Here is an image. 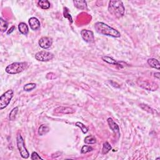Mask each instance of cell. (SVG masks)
Segmentation results:
<instances>
[{"label": "cell", "mask_w": 160, "mask_h": 160, "mask_svg": "<svg viewBox=\"0 0 160 160\" xmlns=\"http://www.w3.org/2000/svg\"><path fill=\"white\" fill-rule=\"evenodd\" d=\"M94 28L98 33L100 35L115 38L121 37V34L118 31L103 22H96L94 24Z\"/></svg>", "instance_id": "cell-1"}, {"label": "cell", "mask_w": 160, "mask_h": 160, "mask_svg": "<svg viewBox=\"0 0 160 160\" xmlns=\"http://www.w3.org/2000/svg\"><path fill=\"white\" fill-rule=\"evenodd\" d=\"M108 11L111 15L117 18H120L125 14V9L121 1H110L108 5Z\"/></svg>", "instance_id": "cell-2"}, {"label": "cell", "mask_w": 160, "mask_h": 160, "mask_svg": "<svg viewBox=\"0 0 160 160\" xmlns=\"http://www.w3.org/2000/svg\"><path fill=\"white\" fill-rule=\"evenodd\" d=\"M29 65L27 62H15L6 68V72L9 74H16L24 71L28 68Z\"/></svg>", "instance_id": "cell-3"}, {"label": "cell", "mask_w": 160, "mask_h": 160, "mask_svg": "<svg viewBox=\"0 0 160 160\" xmlns=\"http://www.w3.org/2000/svg\"><path fill=\"white\" fill-rule=\"evenodd\" d=\"M16 143H17V147L20 153V155L23 158L28 159L29 156V153L25 146V143L23 138L21 134H18L16 137Z\"/></svg>", "instance_id": "cell-4"}, {"label": "cell", "mask_w": 160, "mask_h": 160, "mask_svg": "<svg viewBox=\"0 0 160 160\" xmlns=\"http://www.w3.org/2000/svg\"><path fill=\"white\" fill-rule=\"evenodd\" d=\"M13 94L14 92L12 90H8L2 94L0 97V110H3L7 107L13 97Z\"/></svg>", "instance_id": "cell-5"}, {"label": "cell", "mask_w": 160, "mask_h": 160, "mask_svg": "<svg viewBox=\"0 0 160 160\" xmlns=\"http://www.w3.org/2000/svg\"><path fill=\"white\" fill-rule=\"evenodd\" d=\"M137 83L140 87L148 91H155L158 89V85L157 84L148 80H142L141 78H138Z\"/></svg>", "instance_id": "cell-6"}, {"label": "cell", "mask_w": 160, "mask_h": 160, "mask_svg": "<svg viewBox=\"0 0 160 160\" xmlns=\"http://www.w3.org/2000/svg\"><path fill=\"white\" fill-rule=\"evenodd\" d=\"M54 54L48 51H42L38 52L35 54V59L39 61L47 62L51 60L54 58Z\"/></svg>", "instance_id": "cell-7"}, {"label": "cell", "mask_w": 160, "mask_h": 160, "mask_svg": "<svg viewBox=\"0 0 160 160\" xmlns=\"http://www.w3.org/2000/svg\"><path fill=\"white\" fill-rule=\"evenodd\" d=\"M81 37L87 43H92L94 41V36L93 31L87 30V29H83L81 31Z\"/></svg>", "instance_id": "cell-8"}, {"label": "cell", "mask_w": 160, "mask_h": 160, "mask_svg": "<svg viewBox=\"0 0 160 160\" xmlns=\"http://www.w3.org/2000/svg\"><path fill=\"white\" fill-rule=\"evenodd\" d=\"M38 44L43 49H48L53 44V40L51 38L43 37L38 41Z\"/></svg>", "instance_id": "cell-9"}, {"label": "cell", "mask_w": 160, "mask_h": 160, "mask_svg": "<svg viewBox=\"0 0 160 160\" xmlns=\"http://www.w3.org/2000/svg\"><path fill=\"white\" fill-rule=\"evenodd\" d=\"M28 23L32 30L37 31L38 29L40 28L41 27L40 22L37 18L32 17L31 18H29Z\"/></svg>", "instance_id": "cell-10"}, {"label": "cell", "mask_w": 160, "mask_h": 160, "mask_svg": "<svg viewBox=\"0 0 160 160\" xmlns=\"http://www.w3.org/2000/svg\"><path fill=\"white\" fill-rule=\"evenodd\" d=\"M108 123L110 128H111V129L115 133L116 135H118V136H120V128L118 125L115 122L112 118H109L107 120Z\"/></svg>", "instance_id": "cell-11"}, {"label": "cell", "mask_w": 160, "mask_h": 160, "mask_svg": "<svg viewBox=\"0 0 160 160\" xmlns=\"http://www.w3.org/2000/svg\"><path fill=\"white\" fill-rule=\"evenodd\" d=\"M54 112L56 113H63V114H71V113H74V110L69 107L60 106V107L57 108L55 110Z\"/></svg>", "instance_id": "cell-12"}, {"label": "cell", "mask_w": 160, "mask_h": 160, "mask_svg": "<svg viewBox=\"0 0 160 160\" xmlns=\"http://www.w3.org/2000/svg\"><path fill=\"white\" fill-rule=\"evenodd\" d=\"M148 64L150 66L153 68H155V69L159 70L160 69V64L158 60H156L155 58H149L148 61Z\"/></svg>", "instance_id": "cell-13"}, {"label": "cell", "mask_w": 160, "mask_h": 160, "mask_svg": "<svg viewBox=\"0 0 160 160\" xmlns=\"http://www.w3.org/2000/svg\"><path fill=\"white\" fill-rule=\"evenodd\" d=\"M18 29H19V32H20L21 34L24 35H28V32H29V28H28V25L26 24L25 23H23V22H21L19 24Z\"/></svg>", "instance_id": "cell-14"}, {"label": "cell", "mask_w": 160, "mask_h": 160, "mask_svg": "<svg viewBox=\"0 0 160 160\" xmlns=\"http://www.w3.org/2000/svg\"><path fill=\"white\" fill-rule=\"evenodd\" d=\"M73 3L76 7L80 9H87V3L86 1H73Z\"/></svg>", "instance_id": "cell-15"}, {"label": "cell", "mask_w": 160, "mask_h": 160, "mask_svg": "<svg viewBox=\"0 0 160 160\" xmlns=\"http://www.w3.org/2000/svg\"><path fill=\"white\" fill-rule=\"evenodd\" d=\"M102 60L104 61H105V62H106V63H109V64H113V65H116V66H118L123 68V66H121V64H120L116 60H114V59L112 58V57H110V56H103L102 57Z\"/></svg>", "instance_id": "cell-16"}, {"label": "cell", "mask_w": 160, "mask_h": 160, "mask_svg": "<svg viewBox=\"0 0 160 160\" xmlns=\"http://www.w3.org/2000/svg\"><path fill=\"white\" fill-rule=\"evenodd\" d=\"M49 131H50V128L46 125H42L39 127L38 134L40 136H43L46 134H47Z\"/></svg>", "instance_id": "cell-17"}, {"label": "cell", "mask_w": 160, "mask_h": 160, "mask_svg": "<svg viewBox=\"0 0 160 160\" xmlns=\"http://www.w3.org/2000/svg\"><path fill=\"white\" fill-rule=\"evenodd\" d=\"M8 23L6 20H5L2 17L0 18V31L2 33L6 31L8 29Z\"/></svg>", "instance_id": "cell-18"}, {"label": "cell", "mask_w": 160, "mask_h": 160, "mask_svg": "<svg viewBox=\"0 0 160 160\" xmlns=\"http://www.w3.org/2000/svg\"><path fill=\"white\" fill-rule=\"evenodd\" d=\"M38 5L43 9H48L50 8V3L48 0H40L38 1Z\"/></svg>", "instance_id": "cell-19"}, {"label": "cell", "mask_w": 160, "mask_h": 160, "mask_svg": "<svg viewBox=\"0 0 160 160\" xmlns=\"http://www.w3.org/2000/svg\"><path fill=\"white\" fill-rule=\"evenodd\" d=\"M112 147L110 145L108 142H104L103 145V149H102V153L103 155H106L108 153L110 150H112Z\"/></svg>", "instance_id": "cell-20"}, {"label": "cell", "mask_w": 160, "mask_h": 160, "mask_svg": "<svg viewBox=\"0 0 160 160\" xmlns=\"http://www.w3.org/2000/svg\"><path fill=\"white\" fill-rule=\"evenodd\" d=\"M18 112V107H15L13 109L11 110V112L9 113V120L13 121H15L16 119V115H17V113Z\"/></svg>", "instance_id": "cell-21"}, {"label": "cell", "mask_w": 160, "mask_h": 160, "mask_svg": "<svg viewBox=\"0 0 160 160\" xmlns=\"http://www.w3.org/2000/svg\"><path fill=\"white\" fill-rule=\"evenodd\" d=\"M84 143H86V144L90 145L94 144V143H96V139L95 138V137L93 136H88L84 138Z\"/></svg>", "instance_id": "cell-22"}, {"label": "cell", "mask_w": 160, "mask_h": 160, "mask_svg": "<svg viewBox=\"0 0 160 160\" xmlns=\"http://www.w3.org/2000/svg\"><path fill=\"white\" fill-rule=\"evenodd\" d=\"M36 87H37V84L35 83H28L27 84H25L23 87V90L25 91H31L32 90H33L35 89Z\"/></svg>", "instance_id": "cell-23"}, {"label": "cell", "mask_w": 160, "mask_h": 160, "mask_svg": "<svg viewBox=\"0 0 160 160\" xmlns=\"http://www.w3.org/2000/svg\"><path fill=\"white\" fill-rule=\"evenodd\" d=\"M76 126H78V127H79V128L81 129V131H82V132L84 133V134H86L88 133V128H87V127L84 125V124H83L82 123H81V122H76Z\"/></svg>", "instance_id": "cell-24"}, {"label": "cell", "mask_w": 160, "mask_h": 160, "mask_svg": "<svg viewBox=\"0 0 160 160\" xmlns=\"http://www.w3.org/2000/svg\"><path fill=\"white\" fill-rule=\"evenodd\" d=\"M93 150V148L91 146L84 145L82 147V148H81V153H82V154H85V153L92 151Z\"/></svg>", "instance_id": "cell-25"}, {"label": "cell", "mask_w": 160, "mask_h": 160, "mask_svg": "<svg viewBox=\"0 0 160 160\" xmlns=\"http://www.w3.org/2000/svg\"><path fill=\"white\" fill-rule=\"evenodd\" d=\"M139 106L141 107V108L143 110L146 111V112H148L149 113H153V110L151 108V107L149 106L147 104H140Z\"/></svg>", "instance_id": "cell-26"}, {"label": "cell", "mask_w": 160, "mask_h": 160, "mask_svg": "<svg viewBox=\"0 0 160 160\" xmlns=\"http://www.w3.org/2000/svg\"><path fill=\"white\" fill-rule=\"evenodd\" d=\"M64 16L66 18H68L70 21H71V23H72L73 22V19H72V17H71V15L68 13V9L66 8H64Z\"/></svg>", "instance_id": "cell-27"}, {"label": "cell", "mask_w": 160, "mask_h": 160, "mask_svg": "<svg viewBox=\"0 0 160 160\" xmlns=\"http://www.w3.org/2000/svg\"><path fill=\"white\" fill-rule=\"evenodd\" d=\"M31 159L32 160H36V159H43L41 156L39 155L37 152H33L31 154Z\"/></svg>", "instance_id": "cell-28"}, {"label": "cell", "mask_w": 160, "mask_h": 160, "mask_svg": "<svg viewBox=\"0 0 160 160\" xmlns=\"http://www.w3.org/2000/svg\"><path fill=\"white\" fill-rule=\"evenodd\" d=\"M15 28H15V26H13V27H11V28L10 29H9V30H8V31H7V35H9V34H11V33H12L13 31L15 30Z\"/></svg>", "instance_id": "cell-29"}, {"label": "cell", "mask_w": 160, "mask_h": 160, "mask_svg": "<svg viewBox=\"0 0 160 160\" xmlns=\"http://www.w3.org/2000/svg\"><path fill=\"white\" fill-rule=\"evenodd\" d=\"M159 75H160V74L159 72H156V73H154V76L157 78L158 80H159Z\"/></svg>", "instance_id": "cell-30"}]
</instances>
